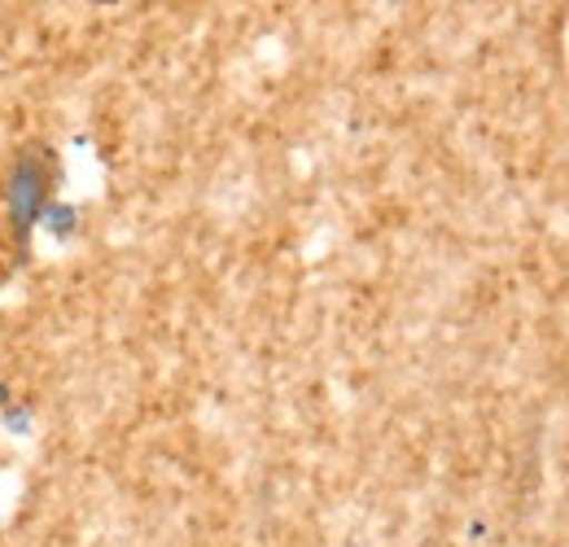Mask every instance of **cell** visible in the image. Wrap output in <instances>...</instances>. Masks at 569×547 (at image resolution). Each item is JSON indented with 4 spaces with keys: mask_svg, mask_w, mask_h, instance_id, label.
<instances>
[{
    "mask_svg": "<svg viewBox=\"0 0 569 547\" xmlns=\"http://www.w3.org/2000/svg\"><path fill=\"white\" fill-rule=\"evenodd\" d=\"M49 198H53V167H49V158L40 149L18 153L13 176H9V219H13L18 237L31 232V223L49 210Z\"/></svg>",
    "mask_w": 569,
    "mask_h": 547,
    "instance_id": "obj_1",
    "label": "cell"
}]
</instances>
